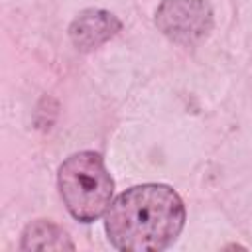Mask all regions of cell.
<instances>
[{
  "label": "cell",
  "mask_w": 252,
  "mask_h": 252,
  "mask_svg": "<svg viewBox=\"0 0 252 252\" xmlns=\"http://www.w3.org/2000/svg\"><path fill=\"white\" fill-rule=\"evenodd\" d=\"M183 222L181 197L167 185L146 183L126 189L110 203L104 228L118 250L156 252L179 236Z\"/></svg>",
  "instance_id": "1"
},
{
  "label": "cell",
  "mask_w": 252,
  "mask_h": 252,
  "mask_svg": "<svg viewBox=\"0 0 252 252\" xmlns=\"http://www.w3.org/2000/svg\"><path fill=\"white\" fill-rule=\"evenodd\" d=\"M57 185L69 213L83 222L96 220L112 203L114 181L96 152L69 156L59 167Z\"/></svg>",
  "instance_id": "2"
},
{
  "label": "cell",
  "mask_w": 252,
  "mask_h": 252,
  "mask_svg": "<svg viewBox=\"0 0 252 252\" xmlns=\"http://www.w3.org/2000/svg\"><path fill=\"white\" fill-rule=\"evenodd\" d=\"M156 26L167 39L193 45L209 35L213 8L209 0H163L156 10Z\"/></svg>",
  "instance_id": "3"
},
{
  "label": "cell",
  "mask_w": 252,
  "mask_h": 252,
  "mask_svg": "<svg viewBox=\"0 0 252 252\" xmlns=\"http://www.w3.org/2000/svg\"><path fill=\"white\" fill-rule=\"evenodd\" d=\"M120 20L98 8L83 10L69 26V37L79 51H93L120 32Z\"/></svg>",
  "instance_id": "4"
},
{
  "label": "cell",
  "mask_w": 252,
  "mask_h": 252,
  "mask_svg": "<svg viewBox=\"0 0 252 252\" xmlns=\"http://www.w3.org/2000/svg\"><path fill=\"white\" fill-rule=\"evenodd\" d=\"M22 250H75L69 234L51 220H33L22 232Z\"/></svg>",
  "instance_id": "5"
}]
</instances>
